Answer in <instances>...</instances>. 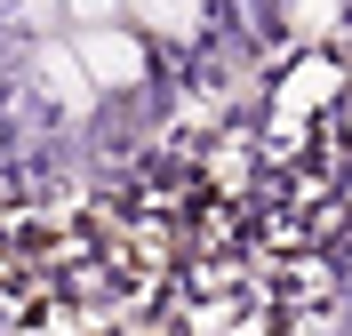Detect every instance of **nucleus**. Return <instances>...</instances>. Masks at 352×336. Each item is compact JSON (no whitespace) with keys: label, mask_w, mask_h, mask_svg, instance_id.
Listing matches in <instances>:
<instances>
[{"label":"nucleus","mask_w":352,"mask_h":336,"mask_svg":"<svg viewBox=\"0 0 352 336\" xmlns=\"http://www.w3.org/2000/svg\"><path fill=\"white\" fill-rule=\"evenodd\" d=\"M72 56H80V72L96 80V96L144 80V41H136L129 24H80V32H72Z\"/></svg>","instance_id":"1"},{"label":"nucleus","mask_w":352,"mask_h":336,"mask_svg":"<svg viewBox=\"0 0 352 336\" xmlns=\"http://www.w3.org/2000/svg\"><path fill=\"white\" fill-rule=\"evenodd\" d=\"M32 72H41V96L56 112H96V80L80 72V56H72V41H41V56H32Z\"/></svg>","instance_id":"2"},{"label":"nucleus","mask_w":352,"mask_h":336,"mask_svg":"<svg viewBox=\"0 0 352 336\" xmlns=\"http://www.w3.org/2000/svg\"><path fill=\"white\" fill-rule=\"evenodd\" d=\"M136 24H153V32H176V41H192L200 32V0H120Z\"/></svg>","instance_id":"3"},{"label":"nucleus","mask_w":352,"mask_h":336,"mask_svg":"<svg viewBox=\"0 0 352 336\" xmlns=\"http://www.w3.org/2000/svg\"><path fill=\"white\" fill-rule=\"evenodd\" d=\"M0 16H16V24H56V16H65V0H0Z\"/></svg>","instance_id":"4"},{"label":"nucleus","mask_w":352,"mask_h":336,"mask_svg":"<svg viewBox=\"0 0 352 336\" xmlns=\"http://www.w3.org/2000/svg\"><path fill=\"white\" fill-rule=\"evenodd\" d=\"M65 16H72V24H112V16H120V0H65Z\"/></svg>","instance_id":"5"}]
</instances>
